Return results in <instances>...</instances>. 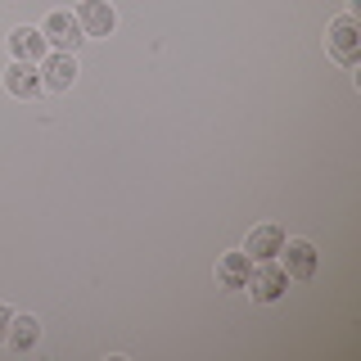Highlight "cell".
Instances as JSON below:
<instances>
[{"label": "cell", "instance_id": "obj_1", "mask_svg": "<svg viewBox=\"0 0 361 361\" xmlns=\"http://www.w3.org/2000/svg\"><path fill=\"white\" fill-rule=\"evenodd\" d=\"M325 50H330L343 68H357V59H361V32H357L353 14H338L330 27H325Z\"/></svg>", "mask_w": 361, "mask_h": 361}, {"label": "cell", "instance_id": "obj_2", "mask_svg": "<svg viewBox=\"0 0 361 361\" xmlns=\"http://www.w3.org/2000/svg\"><path fill=\"white\" fill-rule=\"evenodd\" d=\"M244 289L253 293L257 302H280V298H285V293H289V271L280 267L276 257H271V262H257Z\"/></svg>", "mask_w": 361, "mask_h": 361}, {"label": "cell", "instance_id": "obj_3", "mask_svg": "<svg viewBox=\"0 0 361 361\" xmlns=\"http://www.w3.org/2000/svg\"><path fill=\"white\" fill-rule=\"evenodd\" d=\"M41 37H45V45H54V50H68V54H73L77 45L86 41L82 27H77V18L68 14V9H54V14L41 23Z\"/></svg>", "mask_w": 361, "mask_h": 361}, {"label": "cell", "instance_id": "obj_4", "mask_svg": "<svg viewBox=\"0 0 361 361\" xmlns=\"http://www.w3.org/2000/svg\"><path fill=\"white\" fill-rule=\"evenodd\" d=\"M285 226H276V221H267V226H253L248 231V240H244V253L253 257V262H271V257H280V248H285Z\"/></svg>", "mask_w": 361, "mask_h": 361}, {"label": "cell", "instance_id": "obj_5", "mask_svg": "<svg viewBox=\"0 0 361 361\" xmlns=\"http://www.w3.org/2000/svg\"><path fill=\"white\" fill-rule=\"evenodd\" d=\"M73 18H77V27H82V37H109V32L118 27V14H113L109 0H82Z\"/></svg>", "mask_w": 361, "mask_h": 361}, {"label": "cell", "instance_id": "obj_6", "mask_svg": "<svg viewBox=\"0 0 361 361\" xmlns=\"http://www.w3.org/2000/svg\"><path fill=\"white\" fill-rule=\"evenodd\" d=\"M73 82H77V59L68 50H54L41 59V86L45 90H68Z\"/></svg>", "mask_w": 361, "mask_h": 361}, {"label": "cell", "instance_id": "obj_7", "mask_svg": "<svg viewBox=\"0 0 361 361\" xmlns=\"http://www.w3.org/2000/svg\"><path fill=\"white\" fill-rule=\"evenodd\" d=\"M280 257H285L280 267L289 271V280H312V276H316V248H312L307 240H285Z\"/></svg>", "mask_w": 361, "mask_h": 361}, {"label": "cell", "instance_id": "obj_8", "mask_svg": "<svg viewBox=\"0 0 361 361\" xmlns=\"http://www.w3.org/2000/svg\"><path fill=\"white\" fill-rule=\"evenodd\" d=\"M5 86H9V95L14 99H37L41 95V73H37V63H23V59H14L9 63V73H5Z\"/></svg>", "mask_w": 361, "mask_h": 361}, {"label": "cell", "instance_id": "obj_9", "mask_svg": "<svg viewBox=\"0 0 361 361\" xmlns=\"http://www.w3.org/2000/svg\"><path fill=\"white\" fill-rule=\"evenodd\" d=\"M9 54L23 63H41L45 59V37L37 27H14L9 32Z\"/></svg>", "mask_w": 361, "mask_h": 361}, {"label": "cell", "instance_id": "obj_10", "mask_svg": "<svg viewBox=\"0 0 361 361\" xmlns=\"http://www.w3.org/2000/svg\"><path fill=\"white\" fill-rule=\"evenodd\" d=\"M248 276H253V257L248 253H226L217 262V285L221 289H244Z\"/></svg>", "mask_w": 361, "mask_h": 361}, {"label": "cell", "instance_id": "obj_11", "mask_svg": "<svg viewBox=\"0 0 361 361\" xmlns=\"http://www.w3.org/2000/svg\"><path fill=\"white\" fill-rule=\"evenodd\" d=\"M5 343L14 348V353H32V348L41 343V325H37V316H14V321H9Z\"/></svg>", "mask_w": 361, "mask_h": 361}, {"label": "cell", "instance_id": "obj_12", "mask_svg": "<svg viewBox=\"0 0 361 361\" xmlns=\"http://www.w3.org/2000/svg\"><path fill=\"white\" fill-rule=\"evenodd\" d=\"M9 321H14V312L0 302V343H5V334H9Z\"/></svg>", "mask_w": 361, "mask_h": 361}]
</instances>
